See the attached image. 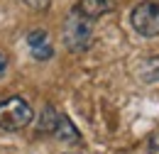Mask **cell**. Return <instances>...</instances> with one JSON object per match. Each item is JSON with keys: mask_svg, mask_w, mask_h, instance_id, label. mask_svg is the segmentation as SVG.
<instances>
[{"mask_svg": "<svg viewBox=\"0 0 159 154\" xmlns=\"http://www.w3.org/2000/svg\"><path fill=\"white\" fill-rule=\"evenodd\" d=\"M91 42H93V20L83 17L74 7L64 20V44L69 52L81 54L91 47Z\"/></svg>", "mask_w": 159, "mask_h": 154, "instance_id": "cell-1", "label": "cell"}, {"mask_svg": "<svg viewBox=\"0 0 159 154\" xmlns=\"http://www.w3.org/2000/svg\"><path fill=\"white\" fill-rule=\"evenodd\" d=\"M32 108L30 103L20 96H12V98H5L0 100V127L7 130V132H17L22 127H27L32 122Z\"/></svg>", "mask_w": 159, "mask_h": 154, "instance_id": "cell-2", "label": "cell"}, {"mask_svg": "<svg viewBox=\"0 0 159 154\" xmlns=\"http://www.w3.org/2000/svg\"><path fill=\"white\" fill-rule=\"evenodd\" d=\"M130 25L142 37H159V2L142 0L130 12Z\"/></svg>", "mask_w": 159, "mask_h": 154, "instance_id": "cell-3", "label": "cell"}, {"mask_svg": "<svg viewBox=\"0 0 159 154\" xmlns=\"http://www.w3.org/2000/svg\"><path fill=\"white\" fill-rule=\"evenodd\" d=\"M27 47H30L32 57L37 59V61H47V59L54 57V49L49 44V34L44 29H32L27 34Z\"/></svg>", "mask_w": 159, "mask_h": 154, "instance_id": "cell-4", "label": "cell"}, {"mask_svg": "<svg viewBox=\"0 0 159 154\" xmlns=\"http://www.w3.org/2000/svg\"><path fill=\"white\" fill-rule=\"evenodd\" d=\"M54 137H57L59 142H66V144H79V142H81V132L76 130V125H74L66 115H59Z\"/></svg>", "mask_w": 159, "mask_h": 154, "instance_id": "cell-5", "label": "cell"}, {"mask_svg": "<svg viewBox=\"0 0 159 154\" xmlns=\"http://www.w3.org/2000/svg\"><path fill=\"white\" fill-rule=\"evenodd\" d=\"M76 10L88 20H98L100 15H105L110 10V0H79Z\"/></svg>", "mask_w": 159, "mask_h": 154, "instance_id": "cell-6", "label": "cell"}, {"mask_svg": "<svg viewBox=\"0 0 159 154\" xmlns=\"http://www.w3.org/2000/svg\"><path fill=\"white\" fill-rule=\"evenodd\" d=\"M57 122H59V113H57V108H54V105H44V110H42V115H39V130H42V132L54 135Z\"/></svg>", "mask_w": 159, "mask_h": 154, "instance_id": "cell-7", "label": "cell"}, {"mask_svg": "<svg viewBox=\"0 0 159 154\" xmlns=\"http://www.w3.org/2000/svg\"><path fill=\"white\" fill-rule=\"evenodd\" d=\"M139 76L144 83H157L159 81V57L144 59V64L139 66Z\"/></svg>", "mask_w": 159, "mask_h": 154, "instance_id": "cell-8", "label": "cell"}, {"mask_svg": "<svg viewBox=\"0 0 159 154\" xmlns=\"http://www.w3.org/2000/svg\"><path fill=\"white\" fill-rule=\"evenodd\" d=\"M30 10H34V12H47L49 10V5H52V0H22Z\"/></svg>", "mask_w": 159, "mask_h": 154, "instance_id": "cell-9", "label": "cell"}, {"mask_svg": "<svg viewBox=\"0 0 159 154\" xmlns=\"http://www.w3.org/2000/svg\"><path fill=\"white\" fill-rule=\"evenodd\" d=\"M147 152H149V154H159V130H154V132H152L149 144H147Z\"/></svg>", "mask_w": 159, "mask_h": 154, "instance_id": "cell-10", "label": "cell"}, {"mask_svg": "<svg viewBox=\"0 0 159 154\" xmlns=\"http://www.w3.org/2000/svg\"><path fill=\"white\" fill-rule=\"evenodd\" d=\"M5 71H7V59H5V54L0 52V78L5 76Z\"/></svg>", "mask_w": 159, "mask_h": 154, "instance_id": "cell-11", "label": "cell"}]
</instances>
